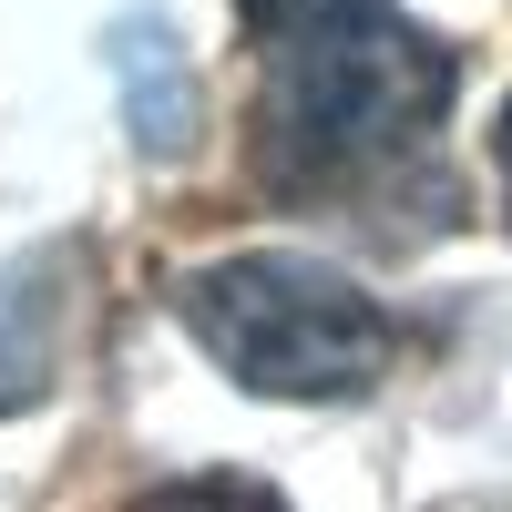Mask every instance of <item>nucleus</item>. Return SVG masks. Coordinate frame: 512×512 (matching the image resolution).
<instances>
[{
    "label": "nucleus",
    "mask_w": 512,
    "mask_h": 512,
    "mask_svg": "<svg viewBox=\"0 0 512 512\" xmlns=\"http://www.w3.org/2000/svg\"><path fill=\"white\" fill-rule=\"evenodd\" d=\"M492 164H502V226H512V103H502V134H492Z\"/></svg>",
    "instance_id": "5"
},
{
    "label": "nucleus",
    "mask_w": 512,
    "mask_h": 512,
    "mask_svg": "<svg viewBox=\"0 0 512 512\" xmlns=\"http://www.w3.org/2000/svg\"><path fill=\"white\" fill-rule=\"evenodd\" d=\"M113 82H123V134H134L144 154H185L195 144V82H185V52L175 31H164L154 11L113 21Z\"/></svg>",
    "instance_id": "4"
},
{
    "label": "nucleus",
    "mask_w": 512,
    "mask_h": 512,
    "mask_svg": "<svg viewBox=\"0 0 512 512\" xmlns=\"http://www.w3.org/2000/svg\"><path fill=\"white\" fill-rule=\"evenodd\" d=\"M175 318L256 400H369L400 359V318L349 267L297 246H246L175 277Z\"/></svg>",
    "instance_id": "2"
},
{
    "label": "nucleus",
    "mask_w": 512,
    "mask_h": 512,
    "mask_svg": "<svg viewBox=\"0 0 512 512\" xmlns=\"http://www.w3.org/2000/svg\"><path fill=\"white\" fill-rule=\"evenodd\" d=\"M72 277H82V246H31L0 267V410H31L62 369V338H72Z\"/></svg>",
    "instance_id": "3"
},
{
    "label": "nucleus",
    "mask_w": 512,
    "mask_h": 512,
    "mask_svg": "<svg viewBox=\"0 0 512 512\" xmlns=\"http://www.w3.org/2000/svg\"><path fill=\"white\" fill-rule=\"evenodd\" d=\"M256 41V185L297 216H369V236H441V123L461 62L400 0H236Z\"/></svg>",
    "instance_id": "1"
}]
</instances>
